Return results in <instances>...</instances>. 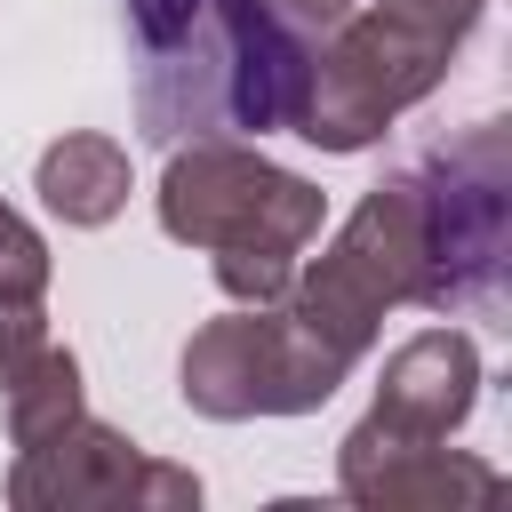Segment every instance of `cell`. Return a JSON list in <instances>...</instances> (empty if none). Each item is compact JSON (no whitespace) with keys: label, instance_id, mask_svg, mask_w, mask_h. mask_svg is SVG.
<instances>
[{"label":"cell","instance_id":"7c38bea8","mask_svg":"<svg viewBox=\"0 0 512 512\" xmlns=\"http://www.w3.org/2000/svg\"><path fill=\"white\" fill-rule=\"evenodd\" d=\"M40 344H48V312H40V296H0V392L16 384V368H24Z\"/></svg>","mask_w":512,"mask_h":512},{"label":"cell","instance_id":"ba28073f","mask_svg":"<svg viewBox=\"0 0 512 512\" xmlns=\"http://www.w3.org/2000/svg\"><path fill=\"white\" fill-rule=\"evenodd\" d=\"M336 488L368 512H432V504H488L504 496V472L448 448V440H392L352 424L336 448Z\"/></svg>","mask_w":512,"mask_h":512},{"label":"cell","instance_id":"7a4b0ae2","mask_svg":"<svg viewBox=\"0 0 512 512\" xmlns=\"http://www.w3.org/2000/svg\"><path fill=\"white\" fill-rule=\"evenodd\" d=\"M328 200L296 168L264 160L240 136H192L168 144L160 168V232L184 248H208L216 288L232 304H280Z\"/></svg>","mask_w":512,"mask_h":512},{"label":"cell","instance_id":"3957f363","mask_svg":"<svg viewBox=\"0 0 512 512\" xmlns=\"http://www.w3.org/2000/svg\"><path fill=\"white\" fill-rule=\"evenodd\" d=\"M464 40L424 24V16H400L384 0L368 8H344L320 40H312V72H304V104H296V136L320 144V152H368L408 104H424L440 80H448V56Z\"/></svg>","mask_w":512,"mask_h":512},{"label":"cell","instance_id":"8992f818","mask_svg":"<svg viewBox=\"0 0 512 512\" xmlns=\"http://www.w3.org/2000/svg\"><path fill=\"white\" fill-rule=\"evenodd\" d=\"M352 368L288 312V304H232L192 328L176 384L184 408L208 424H248V416H312Z\"/></svg>","mask_w":512,"mask_h":512},{"label":"cell","instance_id":"5b68a950","mask_svg":"<svg viewBox=\"0 0 512 512\" xmlns=\"http://www.w3.org/2000/svg\"><path fill=\"white\" fill-rule=\"evenodd\" d=\"M416 280H424V192H416L408 168H392L384 184L360 192V208L336 224V240L312 264H296L280 304L344 368H360V352L376 344L384 312L416 304Z\"/></svg>","mask_w":512,"mask_h":512},{"label":"cell","instance_id":"4fadbf2b","mask_svg":"<svg viewBox=\"0 0 512 512\" xmlns=\"http://www.w3.org/2000/svg\"><path fill=\"white\" fill-rule=\"evenodd\" d=\"M384 8L424 16V24H440V32H456V40H464V32L480 24V8H488V0H384Z\"/></svg>","mask_w":512,"mask_h":512},{"label":"cell","instance_id":"6da1fadb","mask_svg":"<svg viewBox=\"0 0 512 512\" xmlns=\"http://www.w3.org/2000/svg\"><path fill=\"white\" fill-rule=\"evenodd\" d=\"M144 144L264 136L304 104L312 40L280 0H120Z\"/></svg>","mask_w":512,"mask_h":512},{"label":"cell","instance_id":"8fae6325","mask_svg":"<svg viewBox=\"0 0 512 512\" xmlns=\"http://www.w3.org/2000/svg\"><path fill=\"white\" fill-rule=\"evenodd\" d=\"M0 408H8V448H24V440H40V432H56V424H72L88 400H80V360L64 352V344H40L24 368H16V384L0 392Z\"/></svg>","mask_w":512,"mask_h":512},{"label":"cell","instance_id":"277c9868","mask_svg":"<svg viewBox=\"0 0 512 512\" xmlns=\"http://www.w3.org/2000/svg\"><path fill=\"white\" fill-rule=\"evenodd\" d=\"M424 192V312H496L512 264V136L504 120H472L464 136L408 160Z\"/></svg>","mask_w":512,"mask_h":512},{"label":"cell","instance_id":"52a82bcc","mask_svg":"<svg viewBox=\"0 0 512 512\" xmlns=\"http://www.w3.org/2000/svg\"><path fill=\"white\" fill-rule=\"evenodd\" d=\"M8 504L16 512H184V504H200V480L184 464L144 456L120 424L80 408L72 424L16 448Z\"/></svg>","mask_w":512,"mask_h":512},{"label":"cell","instance_id":"30bf717a","mask_svg":"<svg viewBox=\"0 0 512 512\" xmlns=\"http://www.w3.org/2000/svg\"><path fill=\"white\" fill-rule=\"evenodd\" d=\"M32 192H40V208L64 216L72 232H96V224H112V216L128 208V144H112V136H96V128H72V136H56V144L40 152Z\"/></svg>","mask_w":512,"mask_h":512},{"label":"cell","instance_id":"9c48e42d","mask_svg":"<svg viewBox=\"0 0 512 512\" xmlns=\"http://www.w3.org/2000/svg\"><path fill=\"white\" fill-rule=\"evenodd\" d=\"M472 400H480V344L464 328H424L384 360L360 424L392 440H448L472 416Z\"/></svg>","mask_w":512,"mask_h":512},{"label":"cell","instance_id":"5bb4252c","mask_svg":"<svg viewBox=\"0 0 512 512\" xmlns=\"http://www.w3.org/2000/svg\"><path fill=\"white\" fill-rule=\"evenodd\" d=\"M280 8H288V16L304 24V32H328V24H336V16L352 8V0H280Z\"/></svg>","mask_w":512,"mask_h":512}]
</instances>
